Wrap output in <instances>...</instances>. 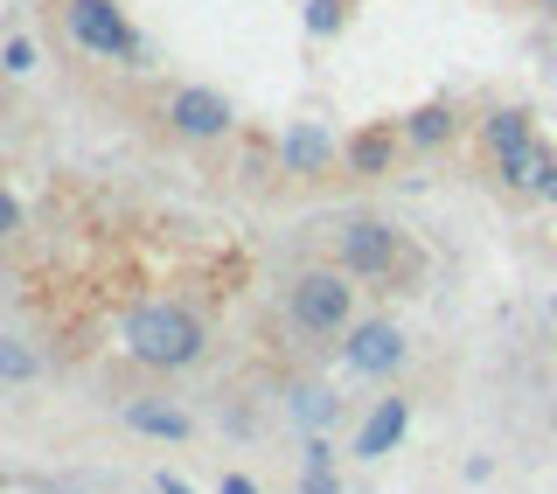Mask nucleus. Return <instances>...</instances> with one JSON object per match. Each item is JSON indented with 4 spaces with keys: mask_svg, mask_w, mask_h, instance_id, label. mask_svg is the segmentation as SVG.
Returning a JSON list of instances; mask_svg holds the SVG:
<instances>
[{
    "mask_svg": "<svg viewBox=\"0 0 557 494\" xmlns=\"http://www.w3.org/2000/svg\"><path fill=\"white\" fill-rule=\"evenodd\" d=\"M405 362H411V334L397 328L391 313H370V321L356 313V328L342 334V369L348 376L391 383V376H405Z\"/></svg>",
    "mask_w": 557,
    "mask_h": 494,
    "instance_id": "nucleus-5",
    "label": "nucleus"
},
{
    "mask_svg": "<svg viewBox=\"0 0 557 494\" xmlns=\"http://www.w3.org/2000/svg\"><path fill=\"white\" fill-rule=\"evenodd\" d=\"M286 411H293V425H300V432H335L342 418H348V404L327 391V383H293Z\"/></svg>",
    "mask_w": 557,
    "mask_h": 494,
    "instance_id": "nucleus-13",
    "label": "nucleus"
},
{
    "mask_svg": "<svg viewBox=\"0 0 557 494\" xmlns=\"http://www.w3.org/2000/svg\"><path fill=\"white\" fill-rule=\"evenodd\" d=\"M119 418H126V432L161 439V446H182V439L196 432V418H188L182 404H168V397H126V404H119Z\"/></svg>",
    "mask_w": 557,
    "mask_h": 494,
    "instance_id": "nucleus-12",
    "label": "nucleus"
},
{
    "mask_svg": "<svg viewBox=\"0 0 557 494\" xmlns=\"http://www.w3.org/2000/svg\"><path fill=\"white\" fill-rule=\"evenodd\" d=\"M63 22H70V35H77L91 57H104V63H126V70L147 63V42L133 35V22L112 8V0H63Z\"/></svg>",
    "mask_w": 557,
    "mask_h": 494,
    "instance_id": "nucleus-6",
    "label": "nucleus"
},
{
    "mask_svg": "<svg viewBox=\"0 0 557 494\" xmlns=\"http://www.w3.org/2000/svg\"><path fill=\"white\" fill-rule=\"evenodd\" d=\"M411 432V397H376L370 404V418H362L356 425V439H348V453H356V460H383V453H397V439Z\"/></svg>",
    "mask_w": 557,
    "mask_h": 494,
    "instance_id": "nucleus-10",
    "label": "nucleus"
},
{
    "mask_svg": "<svg viewBox=\"0 0 557 494\" xmlns=\"http://www.w3.org/2000/svg\"><path fill=\"white\" fill-rule=\"evenodd\" d=\"M300 494H342L335 460H300Z\"/></svg>",
    "mask_w": 557,
    "mask_h": 494,
    "instance_id": "nucleus-16",
    "label": "nucleus"
},
{
    "mask_svg": "<svg viewBox=\"0 0 557 494\" xmlns=\"http://www.w3.org/2000/svg\"><path fill=\"white\" fill-rule=\"evenodd\" d=\"M348 8H356V0H307V35H313V42L342 35L348 28Z\"/></svg>",
    "mask_w": 557,
    "mask_h": 494,
    "instance_id": "nucleus-14",
    "label": "nucleus"
},
{
    "mask_svg": "<svg viewBox=\"0 0 557 494\" xmlns=\"http://www.w3.org/2000/svg\"><path fill=\"white\" fill-rule=\"evenodd\" d=\"M550 321H557V293H550Z\"/></svg>",
    "mask_w": 557,
    "mask_h": 494,
    "instance_id": "nucleus-23",
    "label": "nucleus"
},
{
    "mask_svg": "<svg viewBox=\"0 0 557 494\" xmlns=\"http://www.w3.org/2000/svg\"><path fill=\"white\" fill-rule=\"evenodd\" d=\"M216 494H258V481H251V473H223Z\"/></svg>",
    "mask_w": 557,
    "mask_h": 494,
    "instance_id": "nucleus-20",
    "label": "nucleus"
},
{
    "mask_svg": "<svg viewBox=\"0 0 557 494\" xmlns=\"http://www.w3.org/2000/svg\"><path fill=\"white\" fill-rule=\"evenodd\" d=\"M278 168L300 174V182H321V174L342 168V139L327 126H313V119H293V126L278 133Z\"/></svg>",
    "mask_w": 557,
    "mask_h": 494,
    "instance_id": "nucleus-9",
    "label": "nucleus"
},
{
    "mask_svg": "<svg viewBox=\"0 0 557 494\" xmlns=\"http://www.w3.org/2000/svg\"><path fill=\"white\" fill-rule=\"evenodd\" d=\"M0 487H8V473H0Z\"/></svg>",
    "mask_w": 557,
    "mask_h": 494,
    "instance_id": "nucleus-24",
    "label": "nucleus"
},
{
    "mask_svg": "<svg viewBox=\"0 0 557 494\" xmlns=\"http://www.w3.org/2000/svg\"><path fill=\"white\" fill-rule=\"evenodd\" d=\"M286 321L300 328L307 342H342V334L356 328V279H348L335 258L293 272L286 279Z\"/></svg>",
    "mask_w": 557,
    "mask_h": 494,
    "instance_id": "nucleus-4",
    "label": "nucleus"
},
{
    "mask_svg": "<svg viewBox=\"0 0 557 494\" xmlns=\"http://www.w3.org/2000/svg\"><path fill=\"white\" fill-rule=\"evenodd\" d=\"M460 126H467V112L453 98H425V104L405 112V147L411 153H446L453 139H460Z\"/></svg>",
    "mask_w": 557,
    "mask_h": 494,
    "instance_id": "nucleus-11",
    "label": "nucleus"
},
{
    "mask_svg": "<svg viewBox=\"0 0 557 494\" xmlns=\"http://www.w3.org/2000/svg\"><path fill=\"white\" fill-rule=\"evenodd\" d=\"M14 231H22V202L0 188V237H14Z\"/></svg>",
    "mask_w": 557,
    "mask_h": 494,
    "instance_id": "nucleus-19",
    "label": "nucleus"
},
{
    "mask_svg": "<svg viewBox=\"0 0 557 494\" xmlns=\"http://www.w3.org/2000/svg\"><path fill=\"white\" fill-rule=\"evenodd\" d=\"M35 376V348L22 334H0V383H28Z\"/></svg>",
    "mask_w": 557,
    "mask_h": 494,
    "instance_id": "nucleus-15",
    "label": "nucleus"
},
{
    "mask_svg": "<svg viewBox=\"0 0 557 494\" xmlns=\"http://www.w3.org/2000/svg\"><path fill=\"white\" fill-rule=\"evenodd\" d=\"M0 63H8V77H28V70H35V42H28V35H14V42L0 49Z\"/></svg>",
    "mask_w": 557,
    "mask_h": 494,
    "instance_id": "nucleus-18",
    "label": "nucleus"
},
{
    "mask_svg": "<svg viewBox=\"0 0 557 494\" xmlns=\"http://www.w3.org/2000/svg\"><path fill=\"white\" fill-rule=\"evenodd\" d=\"M168 126L182 139H223L237 126V104L223 91H209V84H182V91L168 98Z\"/></svg>",
    "mask_w": 557,
    "mask_h": 494,
    "instance_id": "nucleus-8",
    "label": "nucleus"
},
{
    "mask_svg": "<svg viewBox=\"0 0 557 494\" xmlns=\"http://www.w3.org/2000/svg\"><path fill=\"white\" fill-rule=\"evenodd\" d=\"M119 334H126V356L147 362V369H188V362H202V348H209L202 313H188L182 299H147V307H133Z\"/></svg>",
    "mask_w": 557,
    "mask_h": 494,
    "instance_id": "nucleus-2",
    "label": "nucleus"
},
{
    "mask_svg": "<svg viewBox=\"0 0 557 494\" xmlns=\"http://www.w3.org/2000/svg\"><path fill=\"white\" fill-rule=\"evenodd\" d=\"M536 8H544V14H557V0H536Z\"/></svg>",
    "mask_w": 557,
    "mask_h": 494,
    "instance_id": "nucleus-22",
    "label": "nucleus"
},
{
    "mask_svg": "<svg viewBox=\"0 0 557 494\" xmlns=\"http://www.w3.org/2000/svg\"><path fill=\"white\" fill-rule=\"evenodd\" d=\"M522 202H530V209H557V147L544 153V168H536V182H530Z\"/></svg>",
    "mask_w": 557,
    "mask_h": 494,
    "instance_id": "nucleus-17",
    "label": "nucleus"
},
{
    "mask_svg": "<svg viewBox=\"0 0 557 494\" xmlns=\"http://www.w3.org/2000/svg\"><path fill=\"white\" fill-rule=\"evenodd\" d=\"M474 139H481V161H487V174H495L502 196H516V202L530 196L536 168H544V153H550V139H544V126H536L530 104H495V112H481Z\"/></svg>",
    "mask_w": 557,
    "mask_h": 494,
    "instance_id": "nucleus-1",
    "label": "nucleus"
},
{
    "mask_svg": "<svg viewBox=\"0 0 557 494\" xmlns=\"http://www.w3.org/2000/svg\"><path fill=\"white\" fill-rule=\"evenodd\" d=\"M153 487H161V494H196V487L182 481V473H161V481H153Z\"/></svg>",
    "mask_w": 557,
    "mask_h": 494,
    "instance_id": "nucleus-21",
    "label": "nucleus"
},
{
    "mask_svg": "<svg viewBox=\"0 0 557 494\" xmlns=\"http://www.w3.org/2000/svg\"><path fill=\"white\" fill-rule=\"evenodd\" d=\"M405 119H370V126H356L342 139V168L356 174V182H383L397 161H405Z\"/></svg>",
    "mask_w": 557,
    "mask_h": 494,
    "instance_id": "nucleus-7",
    "label": "nucleus"
},
{
    "mask_svg": "<svg viewBox=\"0 0 557 494\" xmlns=\"http://www.w3.org/2000/svg\"><path fill=\"white\" fill-rule=\"evenodd\" d=\"M335 264L348 279H370V286H405L418 272V244L391 217H342L335 223Z\"/></svg>",
    "mask_w": 557,
    "mask_h": 494,
    "instance_id": "nucleus-3",
    "label": "nucleus"
}]
</instances>
